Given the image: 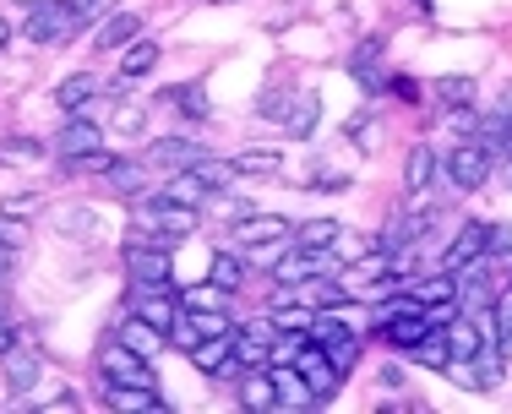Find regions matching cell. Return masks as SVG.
Listing matches in <instances>:
<instances>
[{"label":"cell","instance_id":"3","mask_svg":"<svg viewBox=\"0 0 512 414\" xmlns=\"http://www.w3.org/2000/svg\"><path fill=\"white\" fill-rule=\"evenodd\" d=\"M131 284H175V246H158L148 235H131V246L120 251Z\"/></svg>","mask_w":512,"mask_h":414},{"label":"cell","instance_id":"10","mask_svg":"<svg viewBox=\"0 0 512 414\" xmlns=\"http://www.w3.org/2000/svg\"><path fill=\"white\" fill-rule=\"evenodd\" d=\"M0 371H6V387H11V398H28L33 387L44 382V360L33 355L28 344H11L6 355H0Z\"/></svg>","mask_w":512,"mask_h":414},{"label":"cell","instance_id":"5","mask_svg":"<svg viewBox=\"0 0 512 414\" xmlns=\"http://www.w3.org/2000/svg\"><path fill=\"white\" fill-rule=\"evenodd\" d=\"M442 169H447V186L469 197V191H480L485 180H491V153L469 137V142H458L453 153H442Z\"/></svg>","mask_w":512,"mask_h":414},{"label":"cell","instance_id":"27","mask_svg":"<svg viewBox=\"0 0 512 414\" xmlns=\"http://www.w3.org/2000/svg\"><path fill=\"white\" fill-rule=\"evenodd\" d=\"M88 99H99V77H93V71H77V77H66V82L55 88V104L66 109V115H77Z\"/></svg>","mask_w":512,"mask_h":414},{"label":"cell","instance_id":"23","mask_svg":"<svg viewBox=\"0 0 512 414\" xmlns=\"http://www.w3.org/2000/svg\"><path fill=\"white\" fill-rule=\"evenodd\" d=\"M338 235H344L338 218H306V224H295V246L300 251H333Z\"/></svg>","mask_w":512,"mask_h":414},{"label":"cell","instance_id":"33","mask_svg":"<svg viewBox=\"0 0 512 414\" xmlns=\"http://www.w3.org/2000/svg\"><path fill=\"white\" fill-rule=\"evenodd\" d=\"M0 164H6V169L44 164V142L39 137H6V142H0Z\"/></svg>","mask_w":512,"mask_h":414},{"label":"cell","instance_id":"41","mask_svg":"<svg viewBox=\"0 0 512 414\" xmlns=\"http://www.w3.org/2000/svg\"><path fill=\"white\" fill-rule=\"evenodd\" d=\"M191 322H197V333H202V338L235 333V322H229V311H191Z\"/></svg>","mask_w":512,"mask_h":414},{"label":"cell","instance_id":"48","mask_svg":"<svg viewBox=\"0 0 512 414\" xmlns=\"http://www.w3.org/2000/svg\"><path fill=\"white\" fill-rule=\"evenodd\" d=\"M0 311H6V284H0Z\"/></svg>","mask_w":512,"mask_h":414},{"label":"cell","instance_id":"37","mask_svg":"<svg viewBox=\"0 0 512 414\" xmlns=\"http://www.w3.org/2000/svg\"><path fill=\"white\" fill-rule=\"evenodd\" d=\"M158 104H180V115H186V120H207V115H213V109H207V93L197 88V82H186V88H169Z\"/></svg>","mask_w":512,"mask_h":414},{"label":"cell","instance_id":"20","mask_svg":"<svg viewBox=\"0 0 512 414\" xmlns=\"http://www.w3.org/2000/svg\"><path fill=\"white\" fill-rule=\"evenodd\" d=\"M115 338H120V344H131V349H137V355H148V360H153L158 349L169 344V338L158 333L153 322H142L137 311H126V316H120V322H115Z\"/></svg>","mask_w":512,"mask_h":414},{"label":"cell","instance_id":"35","mask_svg":"<svg viewBox=\"0 0 512 414\" xmlns=\"http://www.w3.org/2000/svg\"><path fill=\"white\" fill-rule=\"evenodd\" d=\"M431 93H436L447 109H474V93H480V88H474V77H436Z\"/></svg>","mask_w":512,"mask_h":414},{"label":"cell","instance_id":"8","mask_svg":"<svg viewBox=\"0 0 512 414\" xmlns=\"http://www.w3.org/2000/svg\"><path fill=\"white\" fill-rule=\"evenodd\" d=\"M104 180H109V191L126 197V202H142V197H153V191H158V169L148 164V158H115Z\"/></svg>","mask_w":512,"mask_h":414},{"label":"cell","instance_id":"12","mask_svg":"<svg viewBox=\"0 0 512 414\" xmlns=\"http://www.w3.org/2000/svg\"><path fill=\"white\" fill-rule=\"evenodd\" d=\"M202 153L207 148H202V142H191V137H158V142H148V153H142V158H148L158 175H175V169H191Z\"/></svg>","mask_w":512,"mask_h":414},{"label":"cell","instance_id":"34","mask_svg":"<svg viewBox=\"0 0 512 414\" xmlns=\"http://www.w3.org/2000/svg\"><path fill=\"white\" fill-rule=\"evenodd\" d=\"M180 306H186V311H229V289H218L213 278H207V284L180 289Z\"/></svg>","mask_w":512,"mask_h":414},{"label":"cell","instance_id":"38","mask_svg":"<svg viewBox=\"0 0 512 414\" xmlns=\"http://www.w3.org/2000/svg\"><path fill=\"white\" fill-rule=\"evenodd\" d=\"M120 153H109V148H99V153H82V158H66V175H109V164H115Z\"/></svg>","mask_w":512,"mask_h":414},{"label":"cell","instance_id":"25","mask_svg":"<svg viewBox=\"0 0 512 414\" xmlns=\"http://www.w3.org/2000/svg\"><path fill=\"white\" fill-rule=\"evenodd\" d=\"M207 278H213L218 289H229V295H235V289L246 284V257H240L235 246H229V251H213V257H207Z\"/></svg>","mask_w":512,"mask_h":414},{"label":"cell","instance_id":"24","mask_svg":"<svg viewBox=\"0 0 512 414\" xmlns=\"http://www.w3.org/2000/svg\"><path fill=\"white\" fill-rule=\"evenodd\" d=\"M55 229L60 235H82V240H104V218L93 207H55Z\"/></svg>","mask_w":512,"mask_h":414},{"label":"cell","instance_id":"36","mask_svg":"<svg viewBox=\"0 0 512 414\" xmlns=\"http://www.w3.org/2000/svg\"><path fill=\"white\" fill-rule=\"evenodd\" d=\"M235 169H240V180L246 175H278V169H284V153L278 148H246V153H235Z\"/></svg>","mask_w":512,"mask_h":414},{"label":"cell","instance_id":"31","mask_svg":"<svg viewBox=\"0 0 512 414\" xmlns=\"http://www.w3.org/2000/svg\"><path fill=\"white\" fill-rule=\"evenodd\" d=\"M420 306H436V300H458V273H431V278H414L404 284Z\"/></svg>","mask_w":512,"mask_h":414},{"label":"cell","instance_id":"14","mask_svg":"<svg viewBox=\"0 0 512 414\" xmlns=\"http://www.w3.org/2000/svg\"><path fill=\"white\" fill-rule=\"evenodd\" d=\"M436 175H442V153H436L431 142H414L409 158H404V191L409 197H431Z\"/></svg>","mask_w":512,"mask_h":414},{"label":"cell","instance_id":"9","mask_svg":"<svg viewBox=\"0 0 512 414\" xmlns=\"http://www.w3.org/2000/svg\"><path fill=\"white\" fill-rule=\"evenodd\" d=\"M191 365H197L202 376H213V382H235V376H246V371H240V360H235V333L202 338V344L191 349Z\"/></svg>","mask_w":512,"mask_h":414},{"label":"cell","instance_id":"11","mask_svg":"<svg viewBox=\"0 0 512 414\" xmlns=\"http://www.w3.org/2000/svg\"><path fill=\"white\" fill-rule=\"evenodd\" d=\"M99 148H104V131H99V120H88V115H66V126L55 131L60 164H66V158H82V153H99Z\"/></svg>","mask_w":512,"mask_h":414},{"label":"cell","instance_id":"47","mask_svg":"<svg viewBox=\"0 0 512 414\" xmlns=\"http://www.w3.org/2000/svg\"><path fill=\"white\" fill-rule=\"evenodd\" d=\"M496 109H502V115H512V88L502 93V104H496Z\"/></svg>","mask_w":512,"mask_h":414},{"label":"cell","instance_id":"30","mask_svg":"<svg viewBox=\"0 0 512 414\" xmlns=\"http://www.w3.org/2000/svg\"><path fill=\"white\" fill-rule=\"evenodd\" d=\"M491 338L502 349V360H512V284L496 289V300H491Z\"/></svg>","mask_w":512,"mask_h":414},{"label":"cell","instance_id":"16","mask_svg":"<svg viewBox=\"0 0 512 414\" xmlns=\"http://www.w3.org/2000/svg\"><path fill=\"white\" fill-rule=\"evenodd\" d=\"M158 197H169V202H186V207H213L218 191L207 186V180L197 175V169H175V175H164L158 180Z\"/></svg>","mask_w":512,"mask_h":414},{"label":"cell","instance_id":"7","mask_svg":"<svg viewBox=\"0 0 512 414\" xmlns=\"http://www.w3.org/2000/svg\"><path fill=\"white\" fill-rule=\"evenodd\" d=\"M295 371L306 376V387L316 393V404H327V398H333L338 387H344V371H338V365L327 360V349L316 344V338H306V349L295 355Z\"/></svg>","mask_w":512,"mask_h":414},{"label":"cell","instance_id":"18","mask_svg":"<svg viewBox=\"0 0 512 414\" xmlns=\"http://www.w3.org/2000/svg\"><path fill=\"white\" fill-rule=\"evenodd\" d=\"M131 39H142V17H137V11L120 6V11H109L104 28L93 33V50H104V55H109V50H126Z\"/></svg>","mask_w":512,"mask_h":414},{"label":"cell","instance_id":"44","mask_svg":"<svg viewBox=\"0 0 512 414\" xmlns=\"http://www.w3.org/2000/svg\"><path fill=\"white\" fill-rule=\"evenodd\" d=\"M11 344H22V333H17V322H11L6 311H0V355H6Z\"/></svg>","mask_w":512,"mask_h":414},{"label":"cell","instance_id":"17","mask_svg":"<svg viewBox=\"0 0 512 414\" xmlns=\"http://www.w3.org/2000/svg\"><path fill=\"white\" fill-rule=\"evenodd\" d=\"M474 142L491 153V164H512V115H502V109L480 115V126H474Z\"/></svg>","mask_w":512,"mask_h":414},{"label":"cell","instance_id":"32","mask_svg":"<svg viewBox=\"0 0 512 414\" xmlns=\"http://www.w3.org/2000/svg\"><path fill=\"white\" fill-rule=\"evenodd\" d=\"M376 60H382V39H365L360 50H355V60H349V71H355V82H360L365 93L382 88V71H376Z\"/></svg>","mask_w":512,"mask_h":414},{"label":"cell","instance_id":"42","mask_svg":"<svg viewBox=\"0 0 512 414\" xmlns=\"http://www.w3.org/2000/svg\"><path fill=\"white\" fill-rule=\"evenodd\" d=\"M169 344H175V349H186V355L202 344V333H197V322H191V311H180V322L169 327Z\"/></svg>","mask_w":512,"mask_h":414},{"label":"cell","instance_id":"19","mask_svg":"<svg viewBox=\"0 0 512 414\" xmlns=\"http://www.w3.org/2000/svg\"><path fill=\"white\" fill-rule=\"evenodd\" d=\"M158 39H131L126 50H120V77H115V93H126V82H137V77H148V71L158 66Z\"/></svg>","mask_w":512,"mask_h":414},{"label":"cell","instance_id":"21","mask_svg":"<svg viewBox=\"0 0 512 414\" xmlns=\"http://www.w3.org/2000/svg\"><path fill=\"white\" fill-rule=\"evenodd\" d=\"M240 409H251V414L284 409V404H278V387H273V371H246V376H240Z\"/></svg>","mask_w":512,"mask_h":414},{"label":"cell","instance_id":"28","mask_svg":"<svg viewBox=\"0 0 512 414\" xmlns=\"http://www.w3.org/2000/svg\"><path fill=\"white\" fill-rule=\"evenodd\" d=\"M414 365H425V371H447L453 365V344H447V327H436V333H425L420 344L409 349Z\"/></svg>","mask_w":512,"mask_h":414},{"label":"cell","instance_id":"40","mask_svg":"<svg viewBox=\"0 0 512 414\" xmlns=\"http://www.w3.org/2000/svg\"><path fill=\"white\" fill-rule=\"evenodd\" d=\"M512 257V224H485V262Z\"/></svg>","mask_w":512,"mask_h":414},{"label":"cell","instance_id":"15","mask_svg":"<svg viewBox=\"0 0 512 414\" xmlns=\"http://www.w3.org/2000/svg\"><path fill=\"white\" fill-rule=\"evenodd\" d=\"M480 257H485V224L469 218V224H458V235L442 246V273H463V267L480 262Z\"/></svg>","mask_w":512,"mask_h":414},{"label":"cell","instance_id":"22","mask_svg":"<svg viewBox=\"0 0 512 414\" xmlns=\"http://www.w3.org/2000/svg\"><path fill=\"white\" fill-rule=\"evenodd\" d=\"M267 371H273V387H278V404H295V409H311L316 404V393L306 387V376L295 371V365H267Z\"/></svg>","mask_w":512,"mask_h":414},{"label":"cell","instance_id":"46","mask_svg":"<svg viewBox=\"0 0 512 414\" xmlns=\"http://www.w3.org/2000/svg\"><path fill=\"white\" fill-rule=\"evenodd\" d=\"M6 44H11V22L0 17V50H6Z\"/></svg>","mask_w":512,"mask_h":414},{"label":"cell","instance_id":"26","mask_svg":"<svg viewBox=\"0 0 512 414\" xmlns=\"http://www.w3.org/2000/svg\"><path fill=\"white\" fill-rule=\"evenodd\" d=\"M316 120H322V93H300V99L289 104L284 126H289V137H295V142H306L316 131Z\"/></svg>","mask_w":512,"mask_h":414},{"label":"cell","instance_id":"45","mask_svg":"<svg viewBox=\"0 0 512 414\" xmlns=\"http://www.w3.org/2000/svg\"><path fill=\"white\" fill-rule=\"evenodd\" d=\"M316 191H349V175H322V180H316Z\"/></svg>","mask_w":512,"mask_h":414},{"label":"cell","instance_id":"43","mask_svg":"<svg viewBox=\"0 0 512 414\" xmlns=\"http://www.w3.org/2000/svg\"><path fill=\"white\" fill-rule=\"evenodd\" d=\"M284 104H295V93L267 88V93H262V109H256V115H262V120H284Z\"/></svg>","mask_w":512,"mask_h":414},{"label":"cell","instance_id":"29","mask_svg":"<svg viewBox=\"0 0 512 414\" xmlns=\"http://www.w3.org/2000/svg\"><path fill=\"white\" fill-rule=\"evenodd\" d=\"M109 126H115L120 137H142V131H148V109L131 104L126 93H115V99H109Z\"/></svg>","mask_w":512,"mask_h":414},{"label":"cell","instance_id":"1","mask_svg":"<svg viewBox=\"0 0 512 414\" xmlns=\"http://www.w3.org/2000/svg\"><path fill=\"white\" fill-rule=\"evenodd\" d=\"M202 224V207H186V202H169V197H142L137 202V235L158 240V246H180V240H191Z\"/></svg>","mask_w":512,"mask_h":414},{"label":"cell","instance_id":"49","mask_svg":"<svg viewBox=\"0 0 512 414\" xmlns=\"http://www.w3.org/2000/svg\"><path fill=\"white\" fill-rule=\"evenodd\" d=\"M507 186H512V164H507Z\"/></svg>","mask_w":512,"mask_h":414},{"label":"cell","instance_id":"2","mask_svg":"<svg viewBox=\"0 0 512 414\" xmlns=\"http://www.w3.org/2000/svg\"><path fill=\"white\" fill-rule=\"evenodd\" d=\"M229 240H235L240 257L267 262V257H278L284 246H295V224H289L284 213H240L235 224H229Z\"/></svg>","mask_w":512,"mask_h":414},{"label":"cell","instance_id":"39","mask_svg":"<svg viewBox=\"0 0 512 414\" xmlns=\"http://www.w3.org/2000/svg\"><path fill=\"white\" fill-rule=\"evenodd\" d=\"M0 213H6V218H39L44 197H39V191H11V197L0 202Z\"/></svg>","mask_w":512,"mask_h":414},{"label":"cell","instance_id":"50","mask_svg":"<svg viewBox=\"0 0 512 414\" xmlns=\"http://www.w3.org/2000/svg\"><path fill=\"white\" fill-rule=\"evenodd\" d=\"M28 6H33V0H28Z\"/></svg>","mask_w":512,"mask_h":414},{"label":"cell","instance_id":"13","mask_svg":"<svg viewBox=\"0 0 512 414\" xmlns=\"http://www.w3.org/2000/svg\"><path fill=\"white\" fill-rule=\"evenodd\" d=\"M99 393H104V404L115 409V414H153V409H164L158 387H137V382H104V376H99Z\"/></svg>","mask_w":512,"mask_h":414},{"label":"cell","instance_id":"6","mask_svg":"<svg viewBox=\"0 0 512 414\" xmlns=\"http://www.w3.org/2000/svg\"><path fill=\"white\" fill-rule=\"evenodd\" d=\"M22 33H28L33 44H66L71 33H77V17H71L66 0H33L28 17H22Z\"/></svg>","mask_w":512,"mask_h":414},{"label":"cell","instance_id":"4","mask_svg":"<svg viewBox=\"0 0 512 414\" xmlns=\"http://www.w3.org/2000/svg\"><path fill=\"white\" fill-rule=\"evenodd\" d=\"M93 365H99L104 382H137V387H158V371L148 355H137L131 344H120L115 333L99 344V355H93Z\"/></svg>","mask_w":512,"mask_h":414}]
</instances>
